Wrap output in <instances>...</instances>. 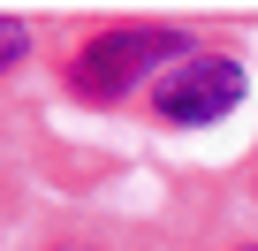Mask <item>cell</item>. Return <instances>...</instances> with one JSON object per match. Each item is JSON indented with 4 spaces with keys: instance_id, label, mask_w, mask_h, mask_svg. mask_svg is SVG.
<instances>
[{
    "instance_id": "1",
    "label": "cell",
    "mask_w": 258,
    "mask_h": 251,
    "mask_svg": "<svg viewBox=\"0 0 258 251\" xmlns=\"http://www.w3.org/2000/svg\"><path fill=\"white\" fill-rule=\"evenodd\" d=\"M167 61H190L182 31H167V23H114V31L84 38V54L69 61V84L84 99H121V91L152 84V69H167Z\"/></svg>"
},
{
    "instance_id": "3",
    "label": "cell",
    "mask_w": 258,
    "mask_h": 251,
    "mask_svg": "<svg viewBox=\"0 0 258 251\" xmlns=\"http://www.w3.org/2000/svg\"><path fill=\"white\" fill-rule=\"evenodd\" d=\"M23 54H31V31H23V16H0V76H8Z\"/></svg>"
},
{
    "instance_id": "2",
    "label": "cell",
    "mask_w": 258,
    "mask_h": 251,
    "mask_svg": "<svg viewBox=\"0 0 258 251\" xmlns=\"http://www.w3.org/2000/svg\"><path fill=\"white\" fill-rule=\"evenodd\" d=\"M235 99H243V61H228V54H190L175 76H160V84H152V114H160V122H175V130L220 122Z\"/></svg>"
}]
</instances>
